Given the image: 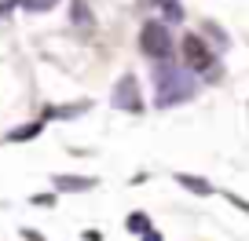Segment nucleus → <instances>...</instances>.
<instances>
[{"instance_id": "1a4fd4ad", "label": "nucleus", "mask_w": 249, "mask_h": 241, "mask_svg": "<svg viewBox=\"0 0 249 241\" xmlns=\"http://www.w3.org/2000/svg\"><path fill=\"white\" fill-rule=\"evenodd\" d=\"M124 226H128V230H132L136 238H143L147 230H154V226H150V216H143V212H132V216L124 219Z\"/></svg>"}, {"instance_id": "f03ea898", "label": "nucleus", "mask_w": 249, "mask_h": 241, "mask_svg": "<svg viewBox=\"0 0 249 241\" xmlns=\"http://www.w3.org/2000/svg\"><path fill=\"white\" fill-rule=\"evenodd\" d=\"M140 51L147 55L150 63H172L176 40H172L169 22H161V18H147L143 30H140Z\"/></svg>"}, {"instance_id": "4468645a", "label": "nucleus", "mask_w": 249, "mask_h": 241, "mask_svg": "<svg viewBox=\"0 0 249 241\" xmlns=\"http://www.w3.org/2000/svg\"><path fill=\"white\" fill-rule=\"evenodd\" d=\"M55 197H59V194H33L30 201H33V205H40V209H52V205H55Z\"/></svg>"}, {"instance_id": "ddd939ff", "label": "nucleus", "mask_w": 249, "mask_h": 241, "mask_svg": "<svg viewBox=\"0 0 249 241\" xmlns=\"http://www.w3.org/2000/svg\"><path fill=\"white\" fill-rule=\"evenodd\" d=\"M202 30H205V33H209V37H213V40H216V44H227V33H224V30H220V26H216V22H202Z\"/></svg>"}, {"instance_id": "20e7f679", "label": "nucleus", "mask_w": 249, "mask_h": 241, "mask_svg": "<svg viewBox=\"0 0 249 241\" xmlns=\"http://www.w3.org/2000/svg\"><path fill=\"white\" fill-rule=\"evenodd\" d=\"M110 102H114L117 110H124V113H143V92H140L136 73H124V77L117 80L114 92H110Z\"/></svg>"}, {"instance_id": "f257e3e1", "label": "nucleus", "mask_w": 249, "mask_h": 241, "mask_svg": "<svg viewBox=\"0 0 249 241\" xmlns=\"http://www.w3.org/2000/svg\"><path fill=\"white\" fill-rule=\"evenodd\" d=\"M154 84H158V106H179V102L195 99L198 84H195V73L183 70L176 63H158L154 66Z\"/></svg>"}, {"instance_id": "9b49d317", "label": "nucleus", "mask_w": 249, "mask_h": 241, "mask_svg": "<svg viewBox=\"0 0 249 241\" xmlns=\"http://www.w3.org/2000/svg\"><path fill=\"white\" fill-rule=\"evenodd\" d=\"M158 4H161V11L172 22H183V4H179V0H158Z\"/></svg>"}, {"instance_id": "423d86ee", "label": "nucleus", "mask_w": 249, "mask_h": 241, "mask_svg": "<svg viewBox=\"0 0 249 241\" xmlns=\"http://www.w3.org/2000/svg\"><path fill=\"white\" fill-rule=\"evenodd\" d=\"M179 183V187L183 190H191V194H202V197H209L213 194V183L205 176H191V172H176V176H172Z\"/></svg>"}, {"instance_id": "7ed1b4c3", "label": "nucleus", "mask_w": 249, "mask_h": 241, "mask_svg": "<svg viewBox=\"0 0 249 241\" xmlns=\"http://www.w3.org/2000/svg\"><path fill=\"white\" fill-rule=\"evenodd\" d=\"M179 48H183V63H187L191 73H209V80L216 77V55L205 44L202 33H187V37L179 40Z\"/></svg>"}, {"instance_id": "dca6fc26", "label": "nucleus", "mask_w": 249, "mask_h": 241, "mask_svg": "<svg viewBox=\"0 0 249 241\" xmlns=\"http://www.w3.org/2000/svg\"><path fill=\"white\" fill-rule=\"evenodd\" d=\"M22 238H26V241H44V234L33 230V226H22Z\"/></svg>"}, {"instance_id": "2eb2a0df", "label": "nucleus", "mask_w": 249, "mask_h": 241, "mask_svg": "<svg viewBox=\"0 0 249 241\" xmlns=\"http://www.w3.org/2000/svg\"><path fill=\"white\" fill-rule=\"evenodd\" d=\"M224 197H227L231 205H238V209H242V212L249 216V201H246V197H238V194H224Z\"/></svg>"}, {"instance_id": "0eeeda50", "label": "nucleus", "mask_w": 249, "mask_h": 241, "mask_svg": "<svg viewBox=\"0 0 249 241\" xmlns=\"http://www.w3.org/2000/svg\"><path fill=\"white\" fill-rule=\"evenodd\" d=\"M88 106H92L88 99L85 102H73V106H48L44 110V121H48V117H55V121H70V117H81Z\"/></svg>"}, {"instance_id": "9d476101", "label": "nucleus", "mask_w": 249, "mask_h": 241, "mask_svg": "<svg viewBox=\"0 0 249 241\" xmlns=\"http://www.w3.org/2000/svg\"><path fill=\"white\" fill-rule=\"evenodd\" d=\"M70 15H73V26H92V11H88L85 0H73V4H70Z\"/></svg>"}, {"instance_id": "f3484780", "label": "nucleus", "mask_w": 249, "mask_h": 241, "mask_svg": "<svg viewBox=\"0 0 249 241\" xmlns=\"http://www.w3.org/2000/svg\"><path fill=\"white\" fill-rule=\"evenodd\" d=\"M140 241H165V238H161V230H147Z\"/></svg>"}, {"instance_id": "f8f14e48", "label": "nucleus", "mask_w": 249, "mask_h": 241, "mask_svg": "<svg viewBox=\"0 0 249 241\" xmlns=\"http://www.w3.org/2000/svg\"><path fill=\"white\" fill-rule=\"evenodd\" d=\"M55 4H59V0H22V8L33 11V15H37V11H52Z\"/></svg>"}, {"instance_id": "6e6552de", "label": "nucleus", "mask_w": 249, "mask_h": 241, "mask_svg": "<svg viewBox=\"0 0 249 241\" xmlns=\"http://www.w3.org/2000/svg\"><path fill=\"white\" fill-rule=\"evenodd\" d=\"M40 132H44V117H40V121H30V125H22V128H11L8 143H30V139H37Z\"/></svg>"}, {"instance_id": "a211bd4d", "label": "nucleus", "mask_w": 249, "mask_h": 241, "mask_svg": "<svg viewBox=\"0 0 249 241\" xmlns=\"http://www.w3.org/2000/svg\"><path fill=\"white\" fill-rule=\"evenodd\" d=\"M85 241H103V234L99 230H85Z\"/></svg>"}, {"instance_id": "39448f33", "label": "nucleus", "mask_w": 249, "mask_h": 241, "mask_svg": "<svg viewBox=\"0 0 249 241\" xmlns=\"http://www.w3.org/2000/svg\"><path fill=\"white\" fill-rule=\"evenodd\" d=\"M95 187L92 176H52V190L55 194H88Z\"/></svg>"}]
</instances>
